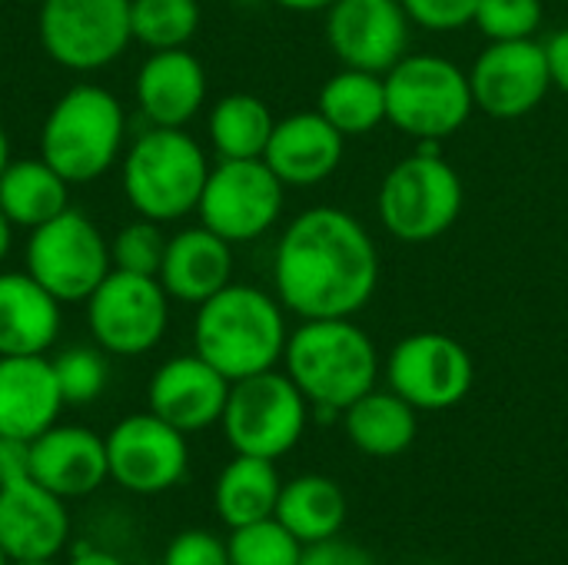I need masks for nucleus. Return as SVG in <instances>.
Segmentation results:
<instances>
[{"label": "nucleus", "instance_id": "f03ea898", "mask_svg": "<svg viewBox=\"0 0 568 565\" xmlns=\"http://www.w3.org/2000/svg\"><path fill=\"white\" fill-rule=\"evenodd\" d=\"M286 306L276 293L230 283L196 306L193 353L216 366L230 383L276 370L286 353Z\"/></svg>", "mask_w": 568, "mask_h": 565}, {"label": "nucleus", "instance_id": "4468645a", "mask_svg": "<svg viewBox=\"0 0 568 565\" xmlns=\"http://www.w3.org/2000/svg\"><path fill=\"white\" fill-rule=\"evenodd\" d=\"M110 480L133 496H160L173 490L190 466L186 433L156 413H130L106 436Z\"/></svg>", "mask_w": 568, "mask_h": 565}, {"label": "nucleus", "instance_id": "0eeeda50", "mask_svg": "<svg viewBox=\"0 0 568 565\" xmlns=\"http://www.w3.org/2000/svg\"><path fill=\"white\" fill-rule=\"evenodd\" d=\"M379 220L403 243H429L443 236L463 213V180L439 153V140H419L379 186Z\"/></svg>", "mask_w": 568, "mask_h": 565}, {"label": "nucleus", "instance_id": "5701e85b", "mask_svg": "<svg viewBox=\"0 0 568 565\" xmlns=\"http://www.w3.org/2000/svg\"><path fill=\"white\" fill-rule=\"evenodd\" d=\"M156 280L173 303L200 306L233 283V243L203 223L186 226L166 240Z\"/></svg>", "mask_w": 568, "mask_h": 565}, {"label": "nucleus", "instance_id": "e433bc0d", "mask_svg": "<svg viewBox=\"0 0 568 565\" xmlns=\"http://www.w3.org/2000/svg\"><path fill=\"white\" fill-rule=\"evenodd\" d=\"M476 7L479 0H403L409 23L436 30V33H449V30L473 23Z\"/></svg>", "mask_w": 568, "mask_h": 565}, {"label": "nucleus", "instance_id": "ddd939ff", "mask_svg": "<svg viewBox=\"0 0 568 565\" xmlns=\"http://www.w3.org/2000/svg\"><path fill=\"white\" fill-rule=\"evenodd\" d=\"M386 383L416 413H443L469 396L476 383V366L459 340L423 330L403 336L389 350Z\"/></svg>", "mask_w": 568, "mask_h": 565}, {"label": "nucleus", "instance_id": "423d86ee", "mask_svg": "<svg viewBox=\"0 0 568 565\" xmlns=\"http://www.w3.org/2000/svg\"><path fill=\"white\" fill-rule=\"evenodd\" d=\"M386 120L416 140H446L476 110L469 73L439 53H406L383 73Z\"/></svg>", "mask_w": 568, "mask_h": 565}, {"label": "nucleus", "instance_id": "7ed1b4c3", "mask_svg": "<svg viewBox=\"0 0 568 565\" xmlns=\"http://www.w3.org/2000/svg\"><path fill=\"white\" fill-rule=\"evenodd\" d=\"M283 373L300 386L320 420H333L376 390L379 353L353 316L303 320V326L286 340Z\"/></svg>", "mask_w": 568, "mask_h": 565}, {"label": "nucleus", "instance_id": "c03bdc74", "mask_svg": "<svg viewBox=\"0 0 568 565\" xmlns=\"http://www.w3.org/2000/svg\"><path fill=\"white\" fill-rule=\"evenodd\" d=\"M10 160H13V157H10V137H7V130H3V123H0V173L7 170Z\"/></svg>", "mask_w": 568, "mask_h": 565}, {"label": "nucleus", "instance_id": "2f4dec72", "mask_svg": "<svg viewBox=\"0 0 568 565\" xmlns=\"http://www.w3.org/2000/svg\"><path fill=\"white\" fill-rule=\"evenodd\" d=\"M226 549H230V565H300L306 546L276 516H270L230 529Z\"/></svg>", "mask_w": 568, "mask_h": 565}, {"label": "nucleus", "instance_id": "a878e982", "mask_svg": "<svg viewBox=\"0 0 568 565\" xmlns=\"http://www.w3.org/2000/svg\"><path fill=\"white\" fill-rule=\"evenodd\" d=\"M280 490H283V480L273 460L236 453L216 476L213 509L223 526L240 529V526L276 516Z\"/></svg>", "mask_w": 568, "mask_h": 565}, {"label": "nucleus", "instance_id": "c9c22d12", "mask_svg": "<svg viewBox=\"0 0 568 565\" xmlns=\"http://www.w3.org/2000/svg\"><path fill=\"white\" fill-rule=\"evenodd\" d=\"M160 565H230V549L206 529H183L166 543Z\"/></svg>", "mask_w": 568, "mask_h": 565}, {"label": "nucleus", "instance_id": "79ce46f5", "mask_svg": "<svg viewBox=\"0 0 568 565\" xmlns=\"http://www.w3.org/2000/svg\"><path fill=\"white\" fill-rule=\"evenodd\" d=\"M276 3L293 13H320V10H329L336 0H276Z\"/></svg>", "mask_w": 568, "mask_h": 565}, {"label": "nucleus", "instance_id": "20e7f679", "mask_svg": "<svg viewBox=\"0 0 568 565\" xmlns=\"http://www.w3.org/2000/svg\"><path fill=\"white\" fill-rule=\"evenodd\" d=\"M210 176L206 150L186 127H146L120 160V186L136 216L176 223L196 213Z\"/></svg>", "mask_w": 568, "mask_h": 565}, {"label": "nucleus", "instance_id": "393cba45", "mask_svg": "<svg viewBox=\"0 0 568 565\" xmlns=\"http://www.w3.org/2000/svg\"><path fill=\"white\" fill-rule=\"evenodd\" d=\"M343 430L359 453L373 460H393L416 443L419 420L416 410L393 390H369L343 410Z\"/></svg>", "mask_w": 568, "mask_h": 565}, {"label": "nucleus", "instance_id": "9b49d317", "mask_svg": "<svg viewBox=\"0 0 568 565\" xmlns=\"http://www.w3.org/2000/svg\"><path fill=\"white\" fill-rule=\"evenodd\" d=\"M170 296L156 276L110 270L87 296V330L106 356H146L170 326Z\"/></svg>", "mask_w": 568, "mask_h": 565}, {"label": "nucleus", "instance_id": "6e6552de", "mask_svg": "<svg viewBox=\"0 0 568 565\" xmlns=\"http://www.w3.org/2000/svg\"><path fill=\"white\" fill-rule=\"evenodd\" d=\"M310 410V400L286 373L266 370L230 386L220 426L233 453L276 463L303 440Z\"/></svg>", "mask_w": 568, "mask_h": 565}, {"label": "nucleus", "instance_id": "39448f33", "mask_svg": "<svg viewBox=\"0 0 568 565\" xmlns=\"http://www.w3.org/2000/svg\"><path fill=\"white\" fill-rule=\"evenodd\" d=\"M126 150V110L100 83H73L40 127V157L70 183L106 176Z\"/></svg>", "mask_w": 568, "mask_h": 565}, {"label": "nucleus", "instance_id": "dca6fc26", "mask_svg": "<svg viewBox=\"0 0 568 565\" xmlns=\"http://www.w3.org/2000/svg\"><path fill=\"white\" fill-rule=\"evenodd\" d=\"M326 43L343 67L386 73L409 47L403 0H336L326 10Z\"/></svg>", "mask_w": 568, "mask_h": 565}, {"label": "nucleus", "instance_id": "6ab92c4d", "mask_svg": "<svg viewBox=\"0 0 568 565\" xmlns=\"http://www.w3.org/2000/svg\"><path fill=\"white\" fill-rule=\"evenodd\" d=\"M30 476L67 503L87 500L110 480L106 443L87 426L53 423L30 440Z\"/></svg>", "mask_w": 568, "mask_h": 565}, {"label": "nucleus", "instance_id": "cd10ccee", "mask_svg": "<svg viewBox=\"0 0 568 565\" xmlns=\"http://www.w3.org/2000/svg\"><path fill=\"white\" fill-rule=\"evenodd\" d=\"M346 493L339 483H333L329 476H296L290 483H283L280 490V503H276V519L303 543H323L343 533L346 526Z\"/></svg>", "mask_w": 568, "mask_h": 565}, {"label": "nucleus", "instance_id": "bb28decb", "mask_svg": "<svg viewBox=\"0 0 568 565\" xmlns=\"http://www.w3.org/2000/svg\"><path fill=\"white\" fill-rule=\"evenodd\" d=\"M70 180H63L43 157L10 160L0 173V210L17 230H37L70 206Z\"/></svg>", "mask_w": 568, "mask_h": 565}, {"label": "nucleus", "instance_id": "f3484780", "mask_svg": "<svg viewBox=\"0 0 568 565\" xmlns=\"http://www.w3.org/2000/svg\"><path fill=\"white\" fill-rule=\"evenodd\" d=\"M230 380L200 353L170 356L156 366L146 386V406L180 433H203L223 420Z\"/></svg>", "mask_w": 568, "mask_h": 565}, {"label": "nucleus", "instance_id": "2eb2a0df", "mask_svg": "<svg viewBox=\"0 0 568 565\" xmlns=\"http://www.w3.org/2000/svg\"><path fill=\"white\" fill-rule=\"evenodd\" d=\"M473 103L493 120L532 113L552 90L546 47L532 40H489L469 70Z\"/></svg>", "mask_w": 568, "mask_h": 565}, {"label": "nucleus", "instance_id": "c756f323", "mask_svg": "<svg viewBox=\"0 0 568 565\" xmlns=\"http://www.w3.org/2000/svg\"><path fill=\"white\" fill-rule=\"evenodd\" d=\"M273 127V110L253 93H226L210 107L206 117V137L220 160H260Z\"/></svg>", "mask_w": 568, "mask_h": 565}, {"label": "nucleus", "instance_id": "7c9ffc66", "mask_svg": "<svg viewBox=\"0 0 568 565\" xmlns=\"http://www.w3.org/2000/svg\"><path fill=\"white\" fill-rule=\"evenodd\" d=\"M200 0H130L133 40L146 50L186 47L200 30Z\"/></svg>", "mask_w": 568, "mask_h": 565}, {"label": "nucleus", "instance_id": "37998d69", "mask_svg": "<svg viewBox=\"0 0 568 565\" xmlns=\"http://www.w3.org/2000/svg\"><path fill=\"white\" fill-rule=\"evenodd\" d=\"M13 230H17V226H13V223L7 220V213L0 210V263L10 256V246H13Z\"/></svg>", "mask_w": 568, "mask_h": 565}, {"label": "nucleus", "instance_id": "1a4fd4ad", "mask_svg": "<svg viewBox=\"0 0 568 565\" xmlns=\"http://www.w3.org/2000/svg\"><path fill=\"white\" fill-rule=\"evenodd\" d=\"M23 270L63 306L87 303V296L113 270L110 240L87 213L67 206L60 216L30 230L23 246Z\"/></svg>", "mask_w": 568, "mask_h": 565}, {"label": "nucleus", "instance_id": "a18cd8bd", "mask_svg": "<svg viewBox=\"0 0 568 565\" xmlns=\"http://www.w3.org/2000/svg\"><path fill=\"white\" fill-rule=\"evenodd\" d=\"M7 565H57V559H10Z\"/></svg>", "mask_w": 568, "mask_h": 565}, {"label": "nucleus", "instance_id": "9d476101", "mask_svg": "<svg viewBox=\"0 0 568 565\" xmlns=\"http://www.w3.org/2000/svg\"><path fill=\"white\" fill-rule=\"evenodd\" d=\"M37 37L57 67L97 73L133 43L130 0H40Z\"/></svg>", "mask_w": 568, "mask_h": 565}, {"label": "nucleus", "instance_id": "49530a36", "mask_svg": "<svg viewBox=\"0 0 568 565\" xmlns=\"http://www.w3.org/2000/svg\"><path fill=\"white\" fill-rule=\"evenodd\" d=\"M10 563V556H7V553H3V546H0V565H7Z\"/></svg>", "mask_w": 568, "mask_h": 565}, {"label": "nucleus", "instance_id": "72a5a7b5", "mask_svg": "<svg viewBox=\"0 0 568 565\" xmlns=\"http://www.w3.org/2000/svg\"><path fill=\"white\" fill-rule=\"evenodd\" d=\"M163 223L156 220H130L126 226L116 230V236L110 240V263L113 270H126V273H143V276H156L163 253H166V240Z\"/></svg>", "mask_w": 568, "mask_h": 565}, {"label": "nucleus", "instance_id": "473e14b6", "mask_svg": "<svg viewBox=\"0 0 568 565\" xmlns=\"http://www.w3.org/2000/svg\"><path fill=\"white\" fill-rule=\"evenodd\" d=\"M53 373H57L67 406H90L106 390V380H110L106 353L97 343L70 346L60 356H53Z\"/></svg>", "mask_w": 568, "mask_h": 565}, {"label": "nucleus", "instance_id": "aec40b11", "mask_svg": "<svg viewBox=\"0 0 568 565\" xmlns=\"http://www.w3.org/2000/svg\"><path fill=\"white\" fill-rule=\"evenodd\" d=\"M136 107L150 127H186L206 103V70L186 50H150L133 83Z\"/></svg>", "mask_w": 568, "mask_h": 565}, {"label": "nucleus", "instance_id": "f704fd0d", "mask_svg": "<svg viewBox=\"0 0 568 565\" xmlns=\"http://www.w3.org/2000/svg\"><path fill=\"white\" fill-rule=\"evenodd\" d=\"M473 23L486 40H532L542 27V0H479Z\"/></svg>", "mask_w": 568, "mask_h": 565}, {"label": "nucleus", "instance_id": "c85d7f7f", "mask_svg": "<svg viewBox=\"0 0 568 565\" xmlns=\"http://www.w3.org/2000/svg\"><path fill=\"white\" fill-rule=\"evenodd\" d=\"M316 110L343 133L363 137L386 120V83L383 73L343 67L333 73L316 97Z\"/></svg>", "mask_w": 568, "mask_h": 565}, {"label": "nucleus", "instance_id": "412c9836", "mask_svg": "<svg viewBox=\"0 0 568 565\" xmlns=\"http://www.w3.org/2000/svg\"><path fill=\"white\" fill-rule=\"evenodd\" d=\"M343 147L346 137L320 110H303L276 120L263 160L283 186H316L339 170Z\"/></svg>", "mask_w": 568, "mask_h": 565}, {"label": "nucleus", "instance_id": "a19ab883", "mask_svg": "<svg viewBox=\"0 0 568 565\" xmlns=\"http://www.w3.org/2000/svg\"><path fill=\"white\" fill-rule=\"evenodd\" d=\"M67 565H126L116 553L97 549V546H77Z\"/></svg>", "mask_w": 568, "mask_h": 565}, {"label": "nucleus", "instance_id": "f8f14e48", "mask_svg": "<svg viewBox=\"0 0 568 565\" xmlns=\"http://www.w3.org/2000/svg\"><path fill=\"white\" fill-rule=\"evenodd\" d=\"M286 186L266 160H220L210 167L196 216L226 243H253L283 216Z\"/></svg>", "mask_w": 568, "mask_h": 565}, {"label": "nucleus", "instance_id": "f257e3e1", "mask_svg": "<svg viewBox=\"0 0 568 565\" xmlns=\"http://www.w3.org/2000/svg\"><path fill=\"white\" fill-rule=\"evenodd\" d=\"M379 286V253L366 226L339 206L290 220L273 253L276 300L300 320L356 316Z\"/></svg>", "mask_w": 568, "mask_h": 565}, {"label": "nucleus", "instance_id": "58836bf2", "mask_svg": "<svg viewBox=\"0 0 568 565\" xmlns=\"http://www.w3.org/2000/svg\"><path fill=\"white\" fill-rule=\"evenodd\" d=\"M30 476V443L0 436V486Z\"/></svg>", "mask_w": 568, "mask_h": 565}, {"label": "nucleus", "instance_id": "4be33fe9", "mask_svg": "<svg viewBox=\"0 0 568 565\" xmlns=\"http://www.w3.org/2000/svg\"><path fill=\"white\" fill-rule=\"evenodd\" d=\"M63 393L47 356H0V436L37 440L63 413Z\"/></svg>", "mask_w": 568, "mask_h": 565}, {"label": "nucleus", "instance_id": "b1692460", "mask_svg": "<svg viewBox=\"0 0 568 565\" xmlns=\"http://www.w3.org/2000/svg\"><path fill=\"white\" fill-rule=\"evenodd\" d=\"M60 330L63 303L27 270H0V356H47Z\"/></svg>", "mask_w": 568, "mask_h": 565}, {"label": "nucleus", "instance_id": "a211bd4d", "mask_svg": "<svg viewBox=\"0 0 568 565\" xmlns=\"http://www.w3.org/2000/svg\"><path fill=\"white\" fill-rule=\"evenodd\" d=\"M70 543L67 500L33 476L0 486V546L10 559H57Z\"/></svg>", "mask_w": 568, "mask_h": 565}, {"label": "nucleus", "instance_id": "ea45409f", "mask_svg": "<svg viewBox=\"0 0 568 565\" xmlns=\"http://www.w3.org/2000/svg\"><path fill=\"white\" fill-rule=\"evenodd\" d=\"M546 60H549V77H552V87L568 93V27L552 33L546 43Z\"/></svg>", "mask_w": 568, "mask_h": 565}, {"label": "nucleus", "instance_id": "4c0bfd02", "mask_svg": "<svg viewBox=\"0 0 568 565\" xmlns=\"http://www.w3.org/2000/svg\"><path fill=\"white\" fill-rule=\"evenodd\" d=\"M300 565H376V559L363 546H356L343 536H333V539L306 546Z\"/></svg>", "mask_w": 568, "mask_h": 565}]
</instances>
